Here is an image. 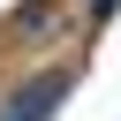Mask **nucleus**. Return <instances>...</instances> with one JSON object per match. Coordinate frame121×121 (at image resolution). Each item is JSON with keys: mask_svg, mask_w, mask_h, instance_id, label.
<instances>
[{"mask_svg": "<svg viewBox=\"0 0 121 121\" xmlns=\"http://www.w3.org/2000/svg\"><path fill=\"white\" fill-rule=\"evenodd\" d=\"M45 30H60V8L53 0H30V8L8 15V38H45Z\"/></svg>", "mask_w": 121, "mask_h": 121, "instance_id": "obj_1", "label": "nucleus"}]
</instances>
